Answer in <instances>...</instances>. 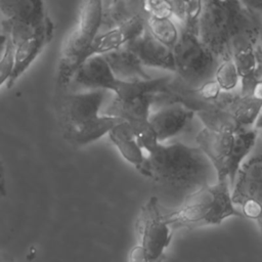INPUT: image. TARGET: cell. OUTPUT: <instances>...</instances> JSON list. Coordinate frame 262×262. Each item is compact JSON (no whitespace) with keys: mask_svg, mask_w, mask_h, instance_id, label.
I'll return each mask as SVG.
<instances>
[{"mask_svg":"<svg viewBox=\"0 0 262 262\" xmlns=\"http://www.w3.org/2000/svg\"><path fill=\"white\" fill-rule=\"evenodd\" d=\"M143 176L150 178L164 192L180 196V204L189 194L216 182V172L196 146L181 142L159 143L146 157Z\"/></svg>","mask_w":262,"mask_h":262,"instance_id":"6da1fadb","label":"cell"},{"mask_svg":"<svg viewBox=\"0 0 262 262\" xmlns=\"http://www.w3.org/2000/svg\"><path fill=\"white\" fill-rule=\"evenodd\" d=\"M105 91L89 90L64 96L61 103V123L66 137L76 145H86L103 135L123 120L99 114Z\"/></svg>","mask_w":262,"mask_h":262,"instance_id":"7a4b0ae2","label":"cell"},{"mask_svg":"<svg viewBox=\"0 0 262 262\" xmlns=\"http://www.w3.org/2000/svg\"><path fill=\"white\" fill-rule=\"evenodd\" d=\"M164 218L173 228H194L205 225H217L224 219L243 217L230 199V187L227 180L202 187L189 194L175 210L165 211Z\"/></svg>","mask_w":262,"mask_h":262,"instance_id":"3957f363","label":"cell"},{"mask_svg":"<svg viewBox=\"0 0 262 262\" xmlns=\"http://www.w3.org/2000/svg\"><path fill=\"white\" fill-rule=\"evenodd\" d=\"M199 19H185L172 52L177 79L189 88L214 79L218 66L215 56L202 44L198 36Z\"/></svg>","mask_w":262,"mask_h":262,"instance_id":"277c9868","label":"cell"},{"mask_svg":"<svg viewBox=\"0 0 262 262\" xmlns=\"http://www.w3.org/2000/svg\"><path fill=\"white\" fill-rule=\"evenodd\" d=\"M100 17L101 1L82 2L77 23L61 48L57 68V82L60 87L70 86L77 69L88 57L91 44L99 31Z\"/></svg>","mask_w":262,"mask_h":262,"instance_id":"5b68a950","label":"cell"},{"mask_svg":"<svg viewBox=\"0 0 262 262\" xmlns=\"http://www.w3.org/2000/svg\"><path fill=\"white\" fill-rule=\"evenodd\" d=\"M138 243L129 253V262H162L170 245L172 229L167 224L158 196L141 207L135 222Z\"/></svg>","mask_w":262,"mask_h":262,"instance_id":"8992f818","label":"cell"},{"mask_svg":"<svg viewBox=\"0 0 262 262\" xmlns=\"http://www.w3.org/2000/svg\"><path fill=\"white\" fill-rule=\"evenodd\" d=\"M198 36L218 62L231 57V25L226 1H203L198 21Z\"/></svg>","mask_w":262,"mask_h":262,"instance_id":"52a82bcc","label":"cell"},{"mask_svg":"<svg viewBox=\"0 0 262 262\" xmlns=\"http://www.w3.org/2000/svg\"><path fill=\"white\" fill-rule=\"evenodd\" d=\"M3 33L13 46L34 36L50 17L44 2L38 0H2Z\"/></svg>","mask_w":262,"mask_h":262,"instance_id":"ba28073f","label":"cell"},{"mask_svg":"<svg viewBox=\"0 0 262 262\" xmlns=\"http://www.w3.org/2000/svg\"><path fill=\"white\" fill-rule=\"evenodd\" d=\"M232 204L242 208V215L261 222L262 159L256 156L241 165L230 189Z\"/></svg>","mask_w":262,"mask_h":262,"instance_id":"9c48e42d","label":"cell"},{"mask_svg":"<svg viewBox=\"0 0 262 262\" xmlns=\"http://www.w3.org/2000/svg\"><path fill=\"white\" fill-rule=\"evenodd\" d=\"M88 90H112L119 92L124 81L117 79L102 55L94 54L87 57L77 69L71 84Z\"/></svg>","mask_w":262,"mask_h":262,"instance_id":"30bf717a","label":"cell"},{"mask_svg":"<svg viewBox=\"0 0 262 262\" xmlns=\"http://www.w3.org/2000/svg\"><path fill=\"white\" fill-rule=\"evenodd\" d=\"M54 34V24L49 17L44 26L31 38L13 46V63L7 88H11L16 80L29 69L33 61L43 51L52 40Z\"/></svg>","mask_w":262,"mask_h":262,"instance_id":"8fae6325","label":"cell"},{"mask_svg":"<svg viewBox=\"0 0 262 262\" xmlns=\"http://www.w3.org/2000/svg\"><path fill=\"white\" fill-rule=\"evenodd\" d=\"M233 135L203 128L195 136L196 147L206 156L216 172V181L227 180V162Z\"/></svg>","mask_w":262,"mask_h":262,"instance_id":"7c38bea8","label":"cell"},{"mask_svg":"<svg viewBox=\"0 0 262 262\" xmlns=\"http://www.w3.org/2000/svg\"><path fill=\"white\" fill-rule=\"evenodd\" d=\"M130 50L144 67L159 68L175 73L173 52L157 41L144 28L142 33L129 41L125 46Z\"/></svg>","mask_w":262,"mask_h":262,"instance_id":"4fadbf2b","label":"cell"},{"mask_svg":"<svg viewBox=\"0 0 262 262\" xmlns=\"http://www.w3.org/2000/svg\"><path fill=\"white\" fill-rule=\"evenodd\" d=\"M194 113L180 103H171L149 115L148 123L160 143L180 133L192 120Z\"/></svg>","mask_w":262,"mask_h":262,"instance_id":"5bb4252c","label":"cell"},{"mask_svg":"<svg viewBox=\"0 0 262 262\" xmlns=\"http://www.w3.org/2000/svg\"><path fill=\"white\" fill-rule=\"evenodd\" d=\"M147 15L148 14L138 15L125 25L104 33L97 34L89 49L88 57L94 54L102 55L125 46L129 41L142 33L145 28V20Z\"/></svg>","mask_w":262,"mask_h":262,"instance_id":"9a60e30c","label":"cell"},{"mask_svg":"<svg viewBox=\"0 0 262 262\" xmlns=\"http://www.w3.org/2000/svg\"><path fill=\"white\" fill-rule=\"evenodd\" d=\"M147 14L142 0L101 1V17L98 34L125 25L138 15Z\"/></svg>","mask_w":262,"mask_h":262,"instance_id":"2e32d148","label":"cell"},{"mask_svg":"<svg viewBox=\"0 0 262 262\" xmlns=\"http://www.w3.org/2000/svg\"><path fill=\"white\" fill-rule=\"evenodd\" d=\"M216 102L219 107L229 113L246 129L255 124L262 106L261 97L243 96L239 93L231 92H222Z\"/></svg>","mask_w":262,"mask_h":262,"instance_id":"e0dca14e","label":"cell"},{"mask_svg":"<svg viewBox=\"0 0 262 262\" xmlns=\"http://www.w3.org/2000/svg\"><path fill=\"white\" fill-rule=\"evenodd\" d=\"M102 57L114 76L121 81H148L152 79L138 58L125 47L104 53Z\"/></svg>","mask_w":262,"mask_h":262,"instance_id":"ac0fdd59","label":"cell"},{"mask_svg":"<svg viewBox=\"0 0 262 262\" xmlns=\"http://www.w3.org/2000/svg\"><path fill=\"white\" fill-rule=\"evenodd\" d=\"M107 134L121 156L133 165L140 174H143L146 157L143 155L142 148L130 126L125 121H122L115 125Z\"/></svg>","mask_w":262,"mask_h":262,"instance_id":"d6986e66","label":"cell"},{"mask_svg":"<svg viewBox=\"0 0 262 262\" xmlns=\"http://www.w3.org/2000/svg\"><path fill=\"white\" fill-rule=\"evenodd\" d=\"M257 135L258 131L256 129H247L233 135L227 162V180L230 189L244 159L249 155L256 143Z\"/></svg>","mask_w":262,"mask_h":262,"instance_id":"ffe728a7","label":"cell"},{"mask_svg":"<svg viewBox=\"0 0 262 262\" xmlns=\"http://www.w3.org/2000/svg\"><path fill=\"white\" fill-rule=\"evenodd\" d=\"M145 28L157 41L171 50L173 49L178 40L179 31L171 18L147 15Z\"/></svg>","mask_w":262,"mask_h":262,"instance_id":"44dd1931","label":"cell"},{"mask_svg":"<svg viewBox=\"0 0 262 262\" xmlns=\"http://www.w3.org/2000/svg\"><path fill=\"white\" fill-rule=\"evenodd\" d=\"M214 80L222 92H230L239 82L236 67L231 57L218 62L214 73Z\"/></svg>","mask_w":262,"mask_h":262,"instance_id":"7402d4cb","label":"cell"},{"mask_svg":"<svg viewBox=\"0 0 262 262\" xmlns=\"http://www.w3.org/2000/svg\"><path fill=\"white\" fill-rule=\"evenodd\" d=\"M13 63V45L7 38V44L0 58V87L9 80Z\"/></svg>","mask_w":262,"mask_h":262,"instance_id":"603a6c76","label":"cell"},{"mask_svg":"<svg viewBox=\"0 0 262 262\" xmlns=\"http://www.w3.org/2000/svg\"><path fill=\"white\" fill-rule=\"evenodd\" d=\"M144 5L148 15L169 18H171L172 16L171 5L169 0H147L144 1Z\"/></svg>","mask_w":262,"mask_h":262,"instance_id":"cb8c5ba5","label":"cell"},{"mask_svg":"<svg viewBox=\"0 0 262 262\" xmlns=\"http://www.w3.org/2000/svg\"><path fill=\"white\" fill-rule=\"evenodd\" d=\"M169 1L171 5L172 16L177 17L181 23H183L185 17L186 1H182V0H169Z\"/></svg>","mask_w":262,"mask_h":262,"instance_id":"d4e9b609","label":"cell"},{"mask_svg":"<svg viewBox=\"0 0 262 262\" xmlns=\"http://www.w3.org/2000/svg\"><path fill=\"white\" fill-rule=\"evenodd\" d=\"M6 194V178H5V168L3 163L0 161V200Z\"/></svg>","mask_w":262,"mask_h":262,"instance_id":"484cf974","label":"cell"},{"mask_svg":"<svg viewBox=\"0 0 262 262\" xmlns=\"http://www.w3.org/2000/svg\"><path fill=\"white\" fill-rule=\"evenodd\" d=\"M6 44H7V36L2 31H0V58L4 53Z\"/></svg>","mask_w":262,"mask_h":262,"instance_id":"4316f807","label":"cell"},{"mask_svg":"<svg viewBox=\"0 0 262 262\" xmlns=\"http://www.w3.org/2000/svg\"><path fill=\"white\" fill-rule=\"evenodd\" d=\"M0 262H13V260L10 257H8V255L0 252Z\"/></svg>","mask_w":262,"mask_h":262,"instance_id":"83f0119b","label":"cell"}]
</instances>
